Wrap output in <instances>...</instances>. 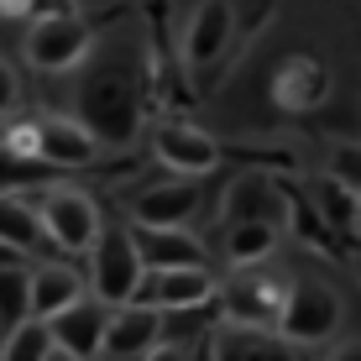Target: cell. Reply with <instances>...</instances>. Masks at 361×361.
Here are the masks:
<instances>
[{
	"mask_svg": "<svg viewBox=\"0 0 361 361\" xmlns=\"http://www.w3.org/2000/svg\"><path fill=\"white\" fill-rule=\"evenodd\" d=\"M79 121L99 147H131L142 131V79L126 63H105L79 90Z\"/></svg>",
	"mask_w": 361,
	"mask_h": 361,
	"instance_id": "obj_1",
	"label": "cell"
},
{
	"mask_svg": "<svg viewBox=\"0 0 361 361\" xmlns=\"http://www.w3.org/2000/svg\"><path fill=\"white\" fill-rule=\"evenodd\" d=\"M27 63L32 68H42V73H73L90 58V47H94V27L79 16L73 6H47V11H37L32 16V27H27Z\"/></svg>",
	"mask_w": 361,
	"mask_h": 361,
	"instance_id": "obj_2",
	"label": "cell"
},
{
	"mask_svg": "<svg viewBox=\"0 0 361 361\" xmlns=\"http://www.w3.org/2000/svg\"><path fill=\"white\" fill-rule=\"evenodd\" d=\"M341 319H345V309H341V293L330 283L298 278V283H288V298H283V314L272 330L288 345H325L341 335Z\"/></svg>",
	"mask_w": 361,
	"mask_h": 361,
	"instance_id": "obj_3",
	"label": "cell"
},
{
	"mask_svg": "<svg viewBox=\"0 0 361 361\" xmlns=\"http://www.w3.org/2000/svg\"><path fill=\"white\" fill-rule=\"evenodd\" d=\"M142 272L147 262L131 241V226H99L90 246V293L105 298V304H126V298H136Z\"/></svg>",
	"mask_w": 361,
	"mask_h": 361,
	"instance_id": "obj_4",
	"label": "cell"
},
{
	"mask_svg": "<svg viewBox=\"0 0 361 361\" xmlns=\"http://www.w3.org/2000/svg\"><path fill=\"white\" fill-rule=\"evenodd\" d=\"M37 215H42V231L58 252H90L99 235V204L84 189H68V183H53L42 199H37Z\"/></svg>",
	"mask_w": 361,
	"mask_h": 361,
	"instance_id": "obj_5",
	"label": "cell"
},
{
	"mask_svg": "<svg viewBox=\"0 0 361 361\" xmlns=\"http://www.w3.org/2000/svg\"><path fill=\"white\" fill-rule=\"evenodd\" d=\"M99 356H110V361H147V356H163V309H157V304H136V298H126V304H110Z\"/></svg>",
	"mask_w": 361,
	"mask_h": 361,
	"instance_id": "obj_6",
	"label": "cell"
},
{
	"mask_svg": "<svg viewBox=\"0 0 361 361\" xmlns=\"http://www.w3.org/2000/svg\"><path fill=\"white\" fill-rule=\"evenodd\" d=\"M283 298H288V283L262 272V262L235 267L226 288H215V304L226 309V319H241V325H278Z\"/></svg>",
	"mask_w": 361,
	"mask_h": 361,
	"instance_id": "obj_7",
	"label": "cell"
},
{
	"mask_svg": "<svg viewBox=\"0 0 361 361\" xmlns=\"http://www.w3.org/2000/svg\"><path fill=\"white\" fill-rule=\"evenodd\" d=\"M152 152L168 173H183V178H204L220 163V142L204 126H194V121H157Z\"/></svg>",
	"mask_w": 361,
	"mask_h": 361,
	"instance_id": "obj_8",
	"label": "cell"
},
{
	"mask_svg": "<svg viewBox=\"0 0 361 361\" xmlns=\"http://www.w3.org/2000/svg\"><path fill=\"white\" fill-rule=\"evenodd\" d=\"M220 283L204 272V262L194 267H147L136 283V304H157V309H194V304H215Z\"/></svg>",
	"mask_w": 361,
	"mask_h": 361,
	"instance_id": "obj_9",
	"label": "cell"
},
{
	"mask_svg": "<svg viewBox=\"0 0 361 361\" xmlns=\"http://www.w3.org/2000/svg\"><path fill=\"white\" fill-rule=\"evenodd\" d=\"M105 319H110V304L94 293L73 298L68 309H58L47 325H53V341H58V356L68 361H94L99 356V341H105Z\"/></svg>",
	"mask_w": 361,
	"mask_h": 361,
	"instance_id": "obj_10",
	"label": "cell"
},
{
	"mask_svg": "<svg viewBox=\"0 0 361 361\" xmlns=\"http://www.w3.org/2000/svg\"><path fill=\"white\" fill-rule=\"evenodd\" d=\"M330 68L319 63V58H309V53H293V58H283L278 68H272V105H283V110H293V116H309V110H319L330 99Z\"/></svg>",
	"mask_w": 361,
	"mask_h": 361,
	"instance_id": "obj_11",
	"label": "cell"
},
{
	"mask_svg": "<svg viewBox=\"0 0 361 361\" xmlns=\"http://www.w3.org/2000/svg\"><path fill=\"white\" fill-rule=\"evenodd\" d=\"M235 37V6L231 0H199L189 27H183V63L189 68H209Z\"/></svg>",
	"mask_w": 361,
	"mask_h": 361,
	"instance_id": "obj_12",
	"label": "cell"
},
{
	"mask_svg": "<svg viewBox=\"0 0 361 361\" xmlns=\"http://www.w3.org/2000/svg\"><path fill=\"white\" fill-rule=\"evenodd\" d=\"M37 152H42V163L63 173V168H90L99 157V142L79 116H37Z\"/></svg>",
	"mask_w": 361,
	"mask_h": 361,
	"instance_id": "obj_13",
	"label": "cell"
},
{
	"mask_svg": "<svg viewBox=\"0 0 361 361\" xmlns=\"http://www.w3.org/2000/svg\"><path fill=\"white\" fill-rule=\"evenodd\" d=\"M199 215V178H173V183H152V189L136 194L131 204V220L142 226H189Z\"/></svg>",
	"mask_w": 361,
	"mask_h": 361,
	"instance_id": "obj_14",
	"label": "cell"
},
{
	"mask_svg": "<svg viewBox=\"0 0 361 361\" xmlns=\"http://www.w3.org/2000/svg\"><path fill=\"white\" fill-rule=\"evenodd\" d=\"M131 241H136V252H142L147 267H194V262H204V246L194 241L189 226H142V220H131Z\"/></svg>",
	"mask_w": 361,
	"mask_h": 361,
	"instance_id": "obj_15",
	"label": "cell"
},
{
	"mask_svg": "<svg viewBox=\"0 0 361 361\" xmlns=\"http://www.w3.org/2000/svg\"><path fill=\"white\" fill-rule=\"evenodd\" d=\"M27 288H32V314L53 319L58 309H68L73 298L90 293V278H84L79 267H68V262H42V267L27 272Z\"/></svg>",
	"mask_w": 361,
	"mask_h": 361,
	"instance_id": "obj_16",
	"label": "cell"
},
{
	"mask_svg": "<svg viewBox=\"0 0 361 361\" xmlns=\"http://www.w3.org/2000/svg\"><path fill=\"white\" fill-rule=\"evenodd\" d=\"M204 356L215 361H257V356H283V335L272 325H241V319H226L220 330H209Z\"/></svg>",
	"mask_w": 361,
	"mask_h": 361,
	"instance_id": "obj_17",
	"label": "cell"
},
{
	"mask_svg": "<svg viewBox=\"0 0 361 361\" xmlns=\"http://www.w3.org/2000/svg\"><path fill=\"white\" fill-rule=\"evenodd\" d=\"M283 215V194L278 183L262 173H241L226 194V220H278Z\"/></svg>",
	"mask_w": 361,
	"mask_h": 361,
	"instance_id": "obj_18",
	"label": "cell"
},
{
	"mask_svg": "<svg viewBox=\"0 0 361 361\" xmlns=\"http://www.w3.org/2000/svg\"><path fill=\"white\" fill-rule=\"evenodd\" d=\"M278 252V220H231L226 226V262L252 267Z\"/></svg>",
	"mask_w": 361,
	"mask_h": 361,
	"instance_id": "obj_19",
	"label": "cell"
},
{
	"mask_svg": "<svg viewBox=\"0 0 361 361\" xmlns=\"http://www.w3.org/2000/svg\"><path fill=\"white\" fill-rule=\"evenodd\" d=\"M58 356V341H53V325L42 314H27L6 330L0 341V361H53Z\"/></svg>",
	"mask_w": 361,
	"mask_h": 361,
	"instance_id": "obj_20",
	"label": "cell"
},
{
	"mask_svg": "<svg viewBox=\"0 0 361 361\" xmlns=\"http://www.w3.org/2000/svg\"><path fill=\"white\" fill-rule=\"evenodd\" d=\"M0 241L21 246V252H37V246L47 241L37 204H27L21 194H0Z\"/></svg>",
	"mask_w": 361,
	"mask_h": 361,
	"instance_id": "obj_21",
	"label": "cell"
},
{
	"mask_svg": "<svg viewBox=\"0 0 361 361\" xmlns=\"http://www.w3.org/2000/svg\"><path fill=\"white\" fill-rule=\"evenodd\" d=\"M53 163H42V157H21L11 152L6 142H0V194H21V189H37V183L53 178Z\"/></svg>",
	"mask_w": 361,
	"mask_h": 361,
	"instance_id": "obj_22",
	"label": "cell"
},
{
	"mask_svg": "<svg viewBox=\"0 0 361 361\" xmlns=\"http://www.w3.org/2000/svg\"><path fill=\"white\" fill-rule=\"evenodd\" d=\"M32 314V288H27V267L21 262H11V267H0V325H16V319H27Z\"/></svg>",
	"mask_w": 361,
	"mask_h": 361,
	"instance_id": "obj_23",
	"label": "cell"
},
{
	"mask_svg": "<svg viewBox=\"0 0 361 361\" xmlns=\"http://www.w3.org/2000/svg\"><path fill=\"white\" fill-rule=\"evenodd\" d=\"M330 178L345 183L351 194H361V142H341L330 152Z\"/></svg>",
	"mask_w": 361,
	"mask_h": 361,
	"instance_id": "obj_24",
	"label": "cell"
},
{
	"mask_svg": "<svg viewBox=\"0 0 361 361\" xmlns=\"http://www.w3.org/2000/svg\"><path fill=\"white\" fill-rule=\"evenodd\" d=\"M0 142H6L11 152H21V157H42V152H37V116L6 121V126H0Z\"/></svg>",
	"mask_w": 361,
	"mask_h": 361,
	"instance_id": "obj_25",
	"label": "cell"
},
{
	"mask_svg": "<svg viewBox=\"0 0 361 361\" xmlns=\"http://www.w3.org/2000/svg\"><path fill=\"white\" fill-rule=\"evenodd\" d=\"M272 21V0H241V16H235V32L241 37H257Z\"/></svg>",
	"mask_w": 361,
	"mask_h": 361,
	"instance_id": "obj_26",
	"label": "cell"
},
{
	"mask_svg": "<svg viewBox=\"0 0 361 361\" xmlns=\"http://www.w3.org/2000/svg\"><path fill=\"white\" fill-rule=\"evenodd\" d=\"M16 94H21V84H16V68L0 58V116H6L11 105H16Z\"/></svg>",
	"mask_w": 361,
	"mask_h": 361,
	"instance_id": "obj_27",
	"label": "cell"
},
{
	"mask_svg": "<svg viewBox=\"0 0 361 361\" xmlns=\"http://www.w3.org/2000/svg\"><path fill=\"white\" fill-rule=\"evenodd\" d=\"M42 11V0H0V16L6 21H21V16H37Z\"/></svg>",
	"mask_w": 361,
	"mask_h": 361,
	"instance_id": "obj_28",
	"label": "cell"
},
{
	"mask_svg": "<svg viewBox=\"0 0 361 361\" xmlns=\"http://www.w3.org/2000/svg\"><path fill=\"white\" fill-rule=\"evenodd\" d=\"M21 257H27V252H21V246H11V241H0V267H11V262H21Z\"/></svg>",
	"mask_w": 361,
	"mask_h": 361,
	"instance_id": "obj_29",
	"label": "cell"
},
{
	"mask_svg": "<svg viewBox=\"0 0 361 361\" xmlns=\"http://www.w3.org/2000/svg\"><path fill=\"white\" fill-rule=\"evenodd\" d=\"M330 356H345V361H361V345H335Z\"/></svg>",
	"mask_w": 361,
	"mask_h": 361,
	"instance_id": "obj_30",
	"label": "cell"
},
{
	"mask_svg": "<svg viewBox=\"0 0 361 361\" xmlns=\"http://www.w3.org/2000/svg\"><path fill=\"white\" fill-rule=\"evenodd\" d=\"M0 341H6V325H0Z\"/></svg>",
	"mask_w": 361,
	"mask_h": 361,
	"instance_id": "obj_31",
	"label": "cell"
}]
</instances>
